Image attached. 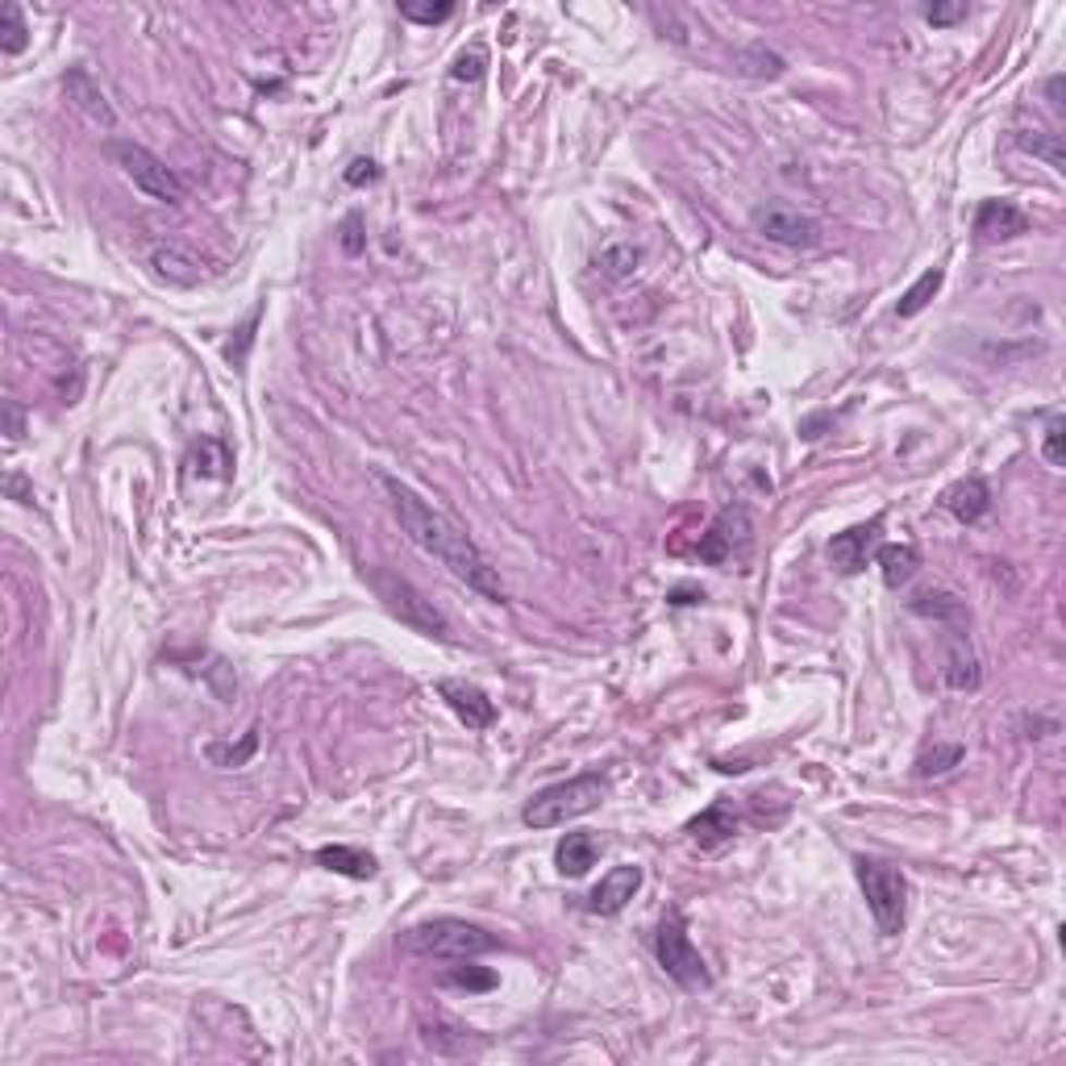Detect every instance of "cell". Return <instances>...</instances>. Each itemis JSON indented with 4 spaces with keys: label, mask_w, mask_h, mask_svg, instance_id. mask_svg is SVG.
<instances>
[{
    "label": "cell",
    "mask_w": 1066,
    "mask_h": 1066,
    "mask_svg": "<svg viewBox=\"0 0 1066 1066\" xmlns=\"http://www.w3.org/2000/svg\"><path fill=\"white\" fill-rule=\"evenodd\" d=\"M417 1038H421L426 1050L442 1054V1058H467V1054L483 1050V1038L475 1033L471 1025L446 1017V1013H421L417 1017Z\"/></svg>",
    "instance_id": "9c48e42d"
},
{
    "label": "cell",
    "mask_w": 1066,
    "mask_h": 1066,
    "mask_svg": "<svg viewBox=\"0 0 1066 1066\" xmlns=\"http://www.w3.org/2000/svg\"><path fill=\"white\" fill-rule=\"evenodd\" d=\"M401 946L408 954H421V958H454V963H467L479 954H492L500 946L497 933H488L483 924L458 921V917H433V921L408 924L401 933Z\"/></svg>",
    "instance_id": "7a4b0ae2"
},
{
    "label": "cell",
    "mask_w": 1066,
    "mask_h": 1066,
    "mask_svg": "<svg viewBox=\"0 0 1066 1066\" xmlns=\"http://www.w3.org/2000/svg\"><path fill=\"white\" fill-rule=\"evenodd\" d=\"M671 600H675V604H696V600H704V592H696V588H675Z\"/></svg>",
    "instance_id": "f35d334b"
},
{
    "label": "cell",
    "mask_w": 1066,
    "mask_h": 1066,
    "mask_svg": "<svg viewBox=\"0 0 1066 1066\" xmlns=\"http://www.w3.org/2000/svg\"><path fill=\"white\" fill-rule=\"evenodd\" d=\"M376 483L383 488V497H388V504H392L401 529L421 546L426 554H433L442 567H451L467 588L483 592L488 600H504V584H500L497 567H492L488 554L471 542V534H463L442 509H433L429 500H421L408 483H401V479L376 475Z\"/></svg>",
    "instance_id": "6da1fadb"
},
{
    "label": "cell",
    "mask_w": 1066,
    "mask_h": 1066,
    "mask_svg": "<svg viewBox=\"0 0 1066 1066\" xmlns=\"http://www.w3.org/2000/svg\"><path fill=\"white\" fill-rule=\"evenodd\" d=\"M638 259H641V255H638V246H629V242H621V246H609V250H604V255H600V259H596V262H600V271H604V275H613V280H621V275H629V271L638 267Z\"/></svg>",
    "instance_id": "83f0119b"
},
{
    "label": "cell",
    "mask_w": 1066,
    "mask_h": 1066,
    "mask_svg": "<svg viewBox=\"0 0 1066 1066\" xmlns=\"http://www.w3.org/2000/svg\"><path fill=\"white\" fill-rule=\"evenodd\" d=\"M854 875L867 896V908L875 917L883 938H896L908 917V879L900 867L883 862V858H854Z\"/></svg>",
    "instance_id": "277c9868"
},
{
    "label": "cell",
    "mask_w": 1066,
    "mask_h": 1066,
    "mask_svg": "<svg viewBox=\"0 0 1066 1066\" xmlns=\"http://www.w3.org/2000/svg\"><path fill=\"white\" fill-rule=\"evenodd\" d=\"M750 225H755V234H762L775 246H787V250H812L825 237V225L817 217L787 209V205H762L750 213Z\"/></svg>",
    "instance_id": "ba28073f"
},
{
    "label": "cell",
    "mask_w": 1066,
    "mask_h": 1066,
    "mask_svg": "<svg viewBox=\"0 0 1066 1066\" xmlns=\"http://www.w3.org/2000/svg\"><path fill=\"white\" fill-rule=\"evenodd\" d=\"M700 559H704V563H712V567L730 559V534H725V517H721V522L704 534V542H700Z\"/></svg>",
    "instance_id": "4dcf8cb0"
},
{
    "label": "cell",
    "mask_w": 1066,
    "mask_h": 1066,
    "mask_svg": "<svg viewBox=\"0 0 1066 1066\" xmlns=\"http://www.w3.org/2000/svg\"><path fill=\"white\" fill-rule=\"evenodd\" d=\"M342 230H346L342 246H346L351 255H358V250H363V237H358V217H346V225H342Z\"/></svg>",
    "instance_id": "74e56055"
},
{
    "label": "cell",
    "mask_w": 1066,
    "mask_h": 1066,
    "mask_svg": "<svg viewBox=\"0 0 1066 1066\" xmlns=\"http://www.w3.org/2000/svg\"><path fill=\"white\" fill-rule=\"evenodd\" d=\"M596 854H600V842L592 833H567L554 850V862H559V875L579 879L588 875V867H596Z\"/></svg>",
    "instance_id": "ac0fdd59"
},
{
    "label": "cell",
    "mask_w": 1066,
    "mask_h": 1066,
    "mask_svg": "<svg viewBox=\"0 0 1066 1066\" xmlns=\"http://www.w3.org/2000/svg\"><path fill=\"white\" fill-rule=\"evenodd\" d=\"M942 675H946V687L954 691H975V687L983 684V671H979V659H975L971 641L963 638H949L946 646V666H942Z\"/></svg>",
    "instance_id": "2e32d148"
},
{
    "label": "cell",
    "mask_w": 1066,
    "mask_h": 1066,
    "mask_svg": "<svg viewBox=\"0 0 1066 1066\" xmlns=\"http://www.w3.org/2000/svg\"><path fill=\"white\" fill-rule=\"evenodd\" d=\"M442 979H446L451 988H467V992H488V988H497V975L471 967V958H467V967H454V971H446Z\"/></svg>",
    "instance_id": "f1b7e54d"
},
{
    "label": "cell",
    "mask_w": 1066,
    "mask_h": 1066,
    "mask_svg": "<svg viewBox=\"0 0 1066 1066\" xmlns=\"http://www.w3.org/2000/svg\"><path fill=\"white\" fill-rule=\"evenodd\" d=\"M875 563H879V571H883V584H887V588H900V584H908V579L917 575V567H921V554H917V546H912V542L879 546Z\"/></svg>",
    "instance_id": "d6986e66"
},
{
    "label": "cell",
    "mask_w": 1066,
    "mask_h": 1066,
    "mask_svg": "<svg viewBox=\"0 0 1066 1066\" xmlns=\"http://www.w3.org/2000/svg\"><path fill=\"white\" fill-rule=\"evenodd\" d=\"M638 887H641V867H613V871L592 887L588 908H592L596 917H616L625 904L634 900Z\"/></svg>",
    "instance_id": "4fadbf2b"
},
{
    "label": "cell",
    "mask_w": 1066,
    "mask_h": 1066,
    "mask_svg": "<svg viewBox=\"0 0 1066 1066\" xmlns=\"http://www.w3.org/2000/svg\"><path fill=\"white\" fill-rule=\"evenodd\" d=\"M1063 438H1066V421L1054 413L1050 421H1045V438H1042V458L1050 467H1066V451H1063Z\"/></svg>",
    "instance_id": "f546056e"
},
{
    "label": "cell",
    "mask_w": 1066,
    "mask_h": 1066,
    "mask_svg": "<svg viewBox=\"0 0 1066 1066\" xmlns=\"http://www.w3.org/2000/svg\"><path fill=\"white\" fill-rule=\"evenodd\" d=\"M109 159L118 167L121 175L134 184V188L150 196V200H159V205H180L184 200V180L171 171V167L155 155V150H146L138 143H109Z\"/></svg>",
    "instance_id": "5b68a950"
},
{
    "label": "cell",
    "mask_w": 1066,
    "mask_h": 1066,
    "mask_svg": "<svg viewBox=\"0 0 1066 1066\" xmlns=\"http://www.w3.org/2000/svg\"><path fill=\"white\" fill-rule=\"evenodd\" d=\"M1017 143L1025 146V150H1033V155H1042L1054 171H1063V143H1058V134H1045V138H1017Z\"/></svg>",
    "instance_id": "d6a6232c"
},
{
    "label": "cell",
    "mask_w": 1066,
    "mask_h": 1066,
    "mask_svg": "<svg viewBox=\"0 0 1066 1066\" xmlns=\"http://www.w3.org/2000/svg\"><path fill=\"white\" fill-rule=\"evenodd\" d=\"M1050 105H1054V109H1063V75H1054V79H1050Z\"/></svg>",
    "instance_id": "ab89813d"
},
{
    "label": "cell",
    "mask_w": 1066,
    "mask_h": 1066,
    "mask_svg": "<svg viewBox=\"0 0 1066 1066\" xmlns=\"http://www.w3.org/2000/svg\"><path fill=\"white\" fill-rule=\"evenodd\" d=\"M438 696L454 709V716L467 725V730H488L497 721V704L488 700V691H479L475 684H463V679H442L438 684Z\"/></svg>",
    "instance_id": "7c38bea8"
},
{
    "label": "cell",
    "mask_w": 1066,
    "mask_h": 1066,
    "mask_svg": "<svg viewBox=\"0 0 1066 1066\" xmlns=\"http://www.w3.org/2000/svg\"><path fill=\"white\" fill-rule=\"evenodd\" d=\"M25 42H29V25H25L22 9L9 0V4L0 9V50H4V54H22Z\"/></svg>",
    "instance_id": "d4e9b609"
},
{
    "label": "cell",
    "mask_w": 1066,
    "mask_h": 1066,
    "mask_svg": "<svg viewBox=\"0 0 1066 1066\" xmlns=\"http://www.w3.org/2000/svg\"><path fill=\"white\" fill-rule=\"evenodd\" d=\"M367 584L376 588V596L383 600V609L396 616V621H404L408 629H417V634H426V638H451V621L438 613L433 600H426L408 579L392 575V571H371Z\"/></svg>",
    "instance_id": "8992f818"
},
{
    "label": "cell",
    "mask_w": 1066,
    "mask_h": 1066,
    "mask_svg": "<svg viewBox=\"0 0 1066 1066\" xmlns=\"http://www.w3.org/2000/svg\"><path fill=\"white\" fill-rule=\"evenodd\" d=\"M376 180H380V167L371 163V159H355V163L346 167V184H355V188L376 184Z\"/></svg>",
    "instance_id": "d590c367"
},
{
    "label": "cell",
    "mask_w": 1066,
    "mask_h": 1066,
    "mask_svg": "<svg viewBox=\"0 0 1066 1066\" xmlns=\"http://www.w3.org/2000/svg\"><path fill=\"white\" fill-rule=\"evenodd\" d=\"M4 417H9V438L17 442V438H22V433H25V417H22V408H17V404L9 401V404H4Z\"/></svg>",
    "instance_id": "8d00e7d4"
},
{
    "label": "cell",
    "mask_w": 1066,
    "mask_h": 1066,
    "mask_svg": "<svg viewBox=\"0 0 1066 1066\" xmlns=\"http://www.w3.org/2000/svg\"><path fill=\"white\" fill-rule=\"evenodd\" d=\"M912 613L929 616V621H942V625H954V629L967 625V604H963L954 592H942V588L917 596V600H912Z\"/></svg>",
    "instance_id": "7402d4cb"
},
{
    "label": "cell",
    "mask_w": 1066,
    "mask_h": 1066,
    "mask_svg": "<svg viewBox=\"0 0 1066 1066\" xmlns=\"http://www.w3.org/2000/svg\"><path fill=\"white\" fill-rule=\"evenodd\" d=\"M942 509H946L949 517H958L963 525H975L992 509V488L979 475H967V479H958L954 488L942 492Z\"/></svg>",
    "instance_id": "9a60e30c"
},
{
    "label": "cell",
    "mask_w": 1066,
    "mask_h": 1066,
    "mask_svg": "<svg viewBox=\"0 0 1066 1066\" xmlns=\"http://www.w3.org/2000/svg\"><path fill=\"white\" fill-rule=\"evenodd\" d=\"M150 267H155V275H163L171 284H196L200 280V259L180 250V246H159L150 255Z\"/></svg>",
    "instance_id": "44dd1931"
},
{
    "label": "cell",
    "mask_w": 1066,
    "mask_h": 1066,
    "mask_svg": "<svg viewBox=\"0 0 1066 1066\" xmlns=\"http://www.w3.org/2000/svg\"><path fill=\"white\" fill-rule=\"evenodd\" d=\"M879 529H883V517H871L867 525H850L846 534H837L830 542V563L842 575H858V571L867 567V559H871V550L879 542Z\"/></svg>",
    "instance_id": "8fae6325"
},
{
    "label": "cell",
    "mask_w": 1066,
    "mask_h": 1066,
    "mask_svg": "<svg viewBox=\"0 0 1066 1066\" xmlns=\"http://www.w3.org/2000/svg\"><path fill=\"white\" fill-rule=\"evenodd\" d=\"M963 762V746H933V750H924L921 759H917V775H946L949 767H958Z\"/></svg>",
    "instance_id": "4316f807"
},
{
    "label": "cell",
    "mask_w": 1066,
    "mask_h": 1066,
    "mask_svg": "<svg viewBox=\"0 0 1066 1066\" xmlns=\"http://www.w3.org/2000/svg\"><path fill=\"white\" fill-rule=\"evenodd\" d=\"M687 833L700 842V846H721V842H730L737 833V812H734V805H725V800H716V805H709L691 825H687Z\"/></svg>",
    "instance_id": "e0dca14e"
},
{
    "label": "cell",
    "mask_w": 1066,
    "mask_h": 1066,
    "mask_svg": "<svg viewBox=\"0 0 1066 1066\" xmlns=\"http://www.w3.org/2000/svg\"><path fill=\"white\" fill-rule=\"evenodd\" d=\"M63 96H68V105H72L79 118H88L93 125H100V130H113V125H118V113H113L105 88L93 79V72L72 68V72L63 75Z\"/></svg>",
    "instance_id": "30bf717a"
},
{
    "label": "cell",
    "mask_w": 1066,
    "mask_h": 1066,
    "mask_svg": "<svg viewBox=\"0 0 1066 1066\" xmlns=\"http://www.w3.org/2000/svg\"><path fill=\"white\" fill-rule=\"evenodd\" d=\"M967 17V4H924V22L929 25H954Z\"/></svg>",
    "instance_id": "e575fe53"
},
{
    "label": "cell",
    "mask_w": 1066,
    "mask_h": 1066,
    "mask_svg": "<svg viewBox=\"0 0 1066 1066\" xmlns=\"http://www.w3.org/2000/svg\"><path fill=\"white\" fill-rule=\"evenodd\" d=\"M604 796H609V780L588 771V775H575V780L550 783L542 792H534L522 817L525 825H534V830H559V825H567L575 817L600 808Z\"/></svg>",
    "instance_id": "3957f363"
},
{
    "label": "cell",
    "mask_w": 1066,
    "mask_h": 1066,
    "mask_svg": "<svg viewBox=\"0 0 1066 1066\" xmlns=\"http://www.w3.org/2000/svg\"><path fill=\"white\" fill-rule=\"evenodd\" d=\"M654 954H659V967H663L679 988L687 992H700L709 988V967L700 958V949L691 946V933H687V921L679 908H671L654 933Z\"/></svg>",
    "instance_id": "52a82bcc"
},
{
    "label": "cell",
    "mask_w": 1066,
    "mask_h": 1066,
    "mask_svg": "<svg viewBox=\"0 0 1066 1066\" xmlns=\"http://www.w3.org/2000/svg\"><path fill=\"white\" fill-rule=\"evenodd\" d=\"M401 17H404V22H417V25H438V22H451V17H454V4H451V0H438V4H421V0H401Z\"/></svg>",
    "instance_id": "484cf974"
},
{
    "label": "cell",
    "mask_w": 1066,
    "mask_h": 1066,
    "mask_svg": "<svg viewBox=\"0 0 1066 1066\" xmlns=\"http://www.w3.org/2000/svg\"><path fill=\"white\" fill-rule=\"evenodd\" d=\"M317 862L326 871H338V875L351 879H371L376 875V858L367 850H355V846H321L317 850Z\"/></svg>",
    "instance_id": "ffe728a7"
},
{
    "label": "cell",
    "mask_w": 1066,
    "mask_h": 1066,
    "mask_svg": "<svg viewBox=\"0 0 1066 1066\" xmlns=\"http://www.w3.org/2000/svg\"><path fill=\"white\" fill-rule=\"evenodd\" d=\"M255 326H259V317H250V321H246V326L237 330V342L230 338V346H225V358H230L234 367H237V363H246V351H250V342H255Z\"/></svg>",
    "instance_id": "836d02e7"
},
{
    "label": "cell",
    "mask_w": 1066,
    "mask_h": 1066,
    "mask_svg": "<svg viewBox=\"0 0 1066 1066\" xmlns=\"http://www.w3.org/2000/svg\"><path fill=\"white\" fill-rule=\"evenodd\" d=\"M942 280H946V271H942V267H929V271H924L921 280H917V284H912V287H908V292H904V296H900V305H896V313H900V317H917V313H921V308L929 305L933 296H938V287H942Z\"/></svg>",
    "instance_id": "603a6c76"
},
{
    "label": "cell",
    "mask_w": 1066,
    "mask_h": 1066,
    "mask_svg": "<svg viewBox=\"0 0 1066 1066\" xmlns=\"http://www.w3.org/2000/svg\"><path fill=\"white\" fill-rule=\"evenodd\" d=\"M483 68H488V54L479 47H471V50H463L458 59H454V68H451V75L454 79H483Z\"/></svg>",
    "instance_id": "1f68e13d"
},
{
    "label": "cell",
    "mask_w": 1066,
    "mask_h": 1066,
    "mask_svg": "<svg viewBox=\"0 0 1066 1066\" xmlns=\"http://www.w3.org/2000/svg\"><path fill=\"white\" fill-rule=\"evenodd\" d=\"M1029 230V217L1020 213L1013 200H983L975 213V234L979 242H1008Z\"/></svg>",
    "instance_id": "5bb4252c"
},
{
    "label": "cell",
    "mask_w": 1066,
    "mask_h": 1066,
    "mask_svg": "<svg viewBox=\"0 0 1066 1066\" xmlns=\"http://www.w3.org/2000/svg\"><path fill=\"white\" fill-rule=\"evenodd\" d=\"M255 750H259V730H250L237 746H225V742H209V746H205L209 762H213V767H225V771H230V767H246V762L255 759Z\"/></svg>",
    "instance_id": "cb8c5ba5"
}]
</instances>
